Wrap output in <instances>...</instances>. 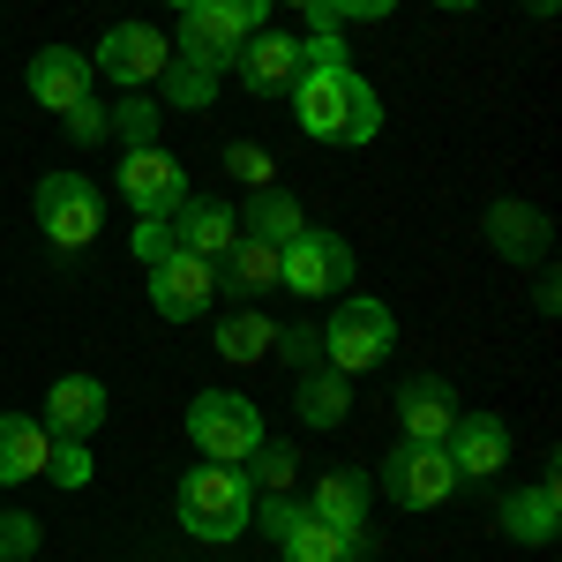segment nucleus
I'll list each match as a JSON object with an SVG mask.
<instances>
[{
  "instance_id": "obj_1",
  "label": "nucleus",
  "mask_w": 562,
  "mask_h": 562,
  "mask_svg": "<svg viewBox=\"0 0 562 562\" xmlns=\"http://www.w3.org/2000/svg\"><path fill=\"white\" fill-rule=\"evenodd\" d=\"M293 113H301V135L338 143V150H360V143L383 135V98L352 68H307L293 83Z\"/></svg>"
},
{
  "instance_id": "obj_2",
  "label": "nucleus",
  "mask_w": 562,
  "mask_h": 562,
  "mask_svg": "<svg viewBox=\"0 0 562 562\" xmlns=\"http://www.w3.org/2000/svg\"><path fill=\"white\" fill-rule=\"evenodd\" d=\"M173 503H180V525H188L195 540H217V548L240 540L248 518H256V487H248V473H240V465H211V458L180 480Z\"/></svg>"
},
{
  "instance_id": "obj_3",
  "label": "nucleus",
  "mask_w": 562,
  "mask_h": 562,
  "mask_svg": "<svg viewBox=\"0 0 562 562\" xmlns=\"http://www.w3.org/2000/svg\"><path fill=\"white\" fill-rule=\"evenodd\" d=\"M390 346H397V315H390L383 301H368V293H346L338 315L323 323V368H338V375L383 368Z\"/></svg>"
},
{
  "instance_id": "obj_4",
  "label": "nucleus",
  "mask_w": 562,
  "mask_h": 562,
  "mask_svg": "<svg viewBox=\"0 0 562 562\" xmlns=\"http://www.w3.org/2000/svg\"><path fill=\"white\" fill-rule=\"evenodd\" d=\"M188 442H195L211 465H240L262 442V413L240 390H203V397L188 405Z\"/></svg>"
},
{
  "instance_id": "obj_5",
  "label": "nucleus",
  "mask_w": 562,
  "mask_h": 562,
  "mask_svg": "<svg viewBox=\"0 0 562 562\" xmlns=\"http://www.w3.org/2000/svg\"><path fill=\"white\" fill-rule=\"evenodd\" d=\"M278 285L301 293V301H323V293L352 285V248L338 233H323V225H301V233L278 248Z\"/></svg>"
},
{
  "instance_id": "obj_6",
  "label": "nucleus",
  "mask_w": 562,
  "mask_h": 562,
  "mask_svg": "<svg viewBox=\"0 0 562 562\" xmlns=\"http://www.w3.org/2000/svg\"><path fill=\"white\" fill-rule=\"evenodd\" d=\"M38 225L53 248H90L98 240V225H105V203H98V188L83 173H45L38 180Z\"/></svg>"
},
{
  "instance_id": "obj_7",
  "label": "nucleus",
  "mask_w": 562,
  "mask_h": 562,
  "mask_svg": "<svg viewBox=\"0 0 562 562\" xmlns=\"http://www.w3.org/2000/svg\"><path fill=\"white\" fill-rule=\"evenodd\" d=\"M450 487H458V465H450L442 442H397V450H390L383 495L397 503V510H435Z\"/></svg>"
},
{
  "instance_id": "obj_8",
  "label": "nucleus",
  "mask_w": 562,
  "mask_h": 562,
  "mask_svg": "<svg viewBox=\"0 0 562 562\" xmlns=\"http://www.w3.org/2000/svg\"><path fill=\"white\" fill-rule=\"evenodd\" d=\"M166 60H173V38H158V23H113L105 38H98V76L121 90H143L166 76Z\"/></svg>"
},
{
  "instance_id": "obj_9",
  "label": "nucleus",
  "mask_w": 562,
  "mask_h": 562,
  "mask_svg": "<svg viewBox=\"0 0 562 562\" xmlns=\"http://www.w3.org/2000/svg\"><path fill=\"white\" fill-rule=\"evenodd\" d=\"M150 307H158L166 323H195V315H211V307H217V262L188 256V248L158 256V262H150Z\"/></svg>"
},
{
  "instance_id": "obj_10",
  "label": "nucleus",
  "mask_w": 562,
  "mask_h": 562,
  "mask_svg": "<svg viewBox=\"0 0 562 562\" xmlns=\"http://www.w3.org/2000/svg\"><path fill=\"white\" fill-rule=\"evenodd\" d=\"M233 76L256 90V98H293V83L307 76V53L293 31H248L233 53Z\"/></svg>"
},
{
  "instance_id": "obj_11",
  "label": "nucleus",
  "mask_w": 562,
  "mask_h": 562,
  "mask_svg": "<svg viewBox=\"0 0 562 562\" xmlns=\"http://www.w3.org/2000/svg\"><path fill=\"white\" fill-rule=\"evenodd\" d=\"M121 195L135 203V217H173L188 203V166H180L173 150L143 143V150L121 158Z\"/></svg>"
},
{
  "instance_id": "obj_12",
  "label": "nucleus",
  "mask_w": 562,
  "mask_h": 562,
  "mask_svg": "<svg viewBox=\"0 0 562 562\" xmlns=\"http://www.w3.org/2000/svg\"><path fill=\"white\" fill-rule=\"evenodd\" d=\"M240 23H233V8L225 0H195V8H180V38L173 53L180 60H195V68H211V76H225L233 68V53H240Z\"/></svg>"
},
{
  "instance_id": "obj_13",
  "label": "nucleus",
  "mask_w": 562,
  "mask_h": 562,
  "mask_svg": "<svg viewBox=\"0 0 562 562\" xmlns=\"http://www.w3.org/2000/svg\"><path fill=\"white\" fill-rule=\"evenodd\" d=\"M31 98H38L45 113H68V105H83L90 83H98V68H90V53L76 45H38V60H31Z\"/></svg>"
},
{
  "instance_id": "obj_14",
  "label": "nucleus",
  "mask_w": 562,
  "mask_h": 562,
  "mask_svg": "<svg viewBox=\"0 0 562 562\" xmlns=\"http://www.w3.org/2000/svg\"><path fill=\"white\" fill-rule=\"evenodd\" d=\"M450 465H458V480H487L510 465V428L495 420V413H458V428H450Z\"/></svg>"
},
{
  "instance_id": "obj_15",
  "label": "nucleus",
  "mask_w": 562,
  "mask_h": 562,
  "mask_svg": "<svg viewBox=\"0 0 562 562\" xmlns=\"http://www.w3.org/2000/svg\"><path fill=\"white\" fill-rule=\"evenodd\" d=\"M233 240H240V211H233V203H217V195H188V203L173 211V248H188V256L217 262Z\"/></svg>"
},
{
  "instance_id": "obj_16",
  "label": "nucleus",
  "mask_w": 562,
  "mask_h": 562,
  "mask_svg": "<svg viewBox=\"0 0 562 562\" xmlns=\"http://www.w3.org/2000/svg\"><path fill=\"white\" fill-rule=\"evenodd\" d=\"M450 428H458V390L450 383L420 375V383L397 390V435L405 442H450Z\"/></svg>"
},
{
  "instance_id": "obj_17",
  "label": "nucleus",
  "mask_w": 562,
  "mask_h": 562,
  "mask_svg": "<svg viewBox=\"0 0 562 562\" xmlns=\"http://www.w3.org/2000/svg\"><path fill=\"white\" fill-rule=\"evenodd\" d=\"M98 420H105V383L98 375H60L45 390V435H76L83 442Z\"/></svg>"
},
{
  "instance_id": "obj_18",
  "label": "nucleus",
  "mask_w": 562,
  "mask_h": 562,
  "mask_svg": "<svg viewBox=\"0 0 562 562\" xmlns=\"http://www.w3.org/2000/svg\"><path fill=\"white\" fill-rule=\"evenodd\" d=\"M278 285V248L256 240V233H240L225 256H217V293H233V301H262Z\"/></svg>"
},
{
  "instance_id": "obj_19",
  "label": "nucleus",
  "mask_w": 562,
  "mask_h": 562,
  "mask_svg": "<svg viewBox=\"0 0 562 562\" xmlns=\"http://www.w3.org/2000/svg\"><path fill=\"white\" fill-rule=\"evenodd\" d=\"M487 248L503 262H540L548 256V217L532 211V203H495L487 211Z\"/></svg>"
},
{
  "instance_id": "obj_20",
  "label": "nucleus",
  "mask_w": 562,
  "mask_h": 562,
  "mask_svg": "<svg viewBox=\"0 0 562 562\" xmlns=\"http://www.w3.org/2000/svg\"><path fill=\"white\" fill-rule=\"evenodd\" d=\"M368 495H375V487H368V473L330 465V473L315 480V503H307V510H315L323 525H338V532H360V525H368Z\"/></svg>"
},
{
  "instance_id": "obj_21",
  "label": "nucleus",
  "mask_w": 562,
  "mask_h": 562,
  "mask_svg": "<svg viewBox=\"0 0 562 562\" xmlns=\"http://www.w3.org/2000/svg\"><path fill=\"white\" fill-rule=\"evenodd\" d=\"M555 503H562L555 473H540L525 495H510V503H503V532H510V540H525V548H548V540H555Z\"/></svg>"
},
{
  "instance_id": "obj_22",
  "label": "nucleus",
  "mask_w": 562,
  "mask_h": 562,
  "mask_svg": "<svg viewBox=\"0 0 562 562\" xmlns=\"http://www.w3.org/2000/svg\"><path fill=\"white\" fill-rule=\"evenodd\" d=\"M45 458H53V435H45V420L0 413V487H15V480L45 473Z\"/></svg>"
},
{
  "instance_id": "obj_23",
  "label": "nucleus",
  "mask_w": 562,
  "mask_h": 562,
  "mask_svg": "<svg viewBox=\"0 0 562 562\" xmlns=\"http://www.w3.org/2000/svg\"><path fill=\"white\" fill-rule=\"evenodd\" d=\"M278 555L285 562H352L360 555V532H338V525H323L315 510H307V518L278 540Z\"/></svg>"
},
{
  "instance_id": "obj_24",
  "label": "nucleus",
  "mask_w": 562,
  "mask_h": 562,
  "mask_svg": "<svg viewBox=\"0 0 562 562\" xmlns=\"http://www.w3.org/2000/svg\"><path fill=\"white\" fill-rule=\"evenodd\" d=\"M293 405H301L307 428H338V420L352 413V390H346V375H338V368H307L301 390H293Z\"/></svg>"
},
{
  "instance_id": "obj_25",
  "label": "nucleus",
  "mask_w": 562,
  "mask_h": 562,
  "mask_svg": "<svg viewBox=\"0 0 562 562\" xmlns=\"http://www.w3.org/2000/svg\"><path fill=\"white\" fill-rule=\"evenodd\" d=\"M301 225H307V217H301V203H293L285 188H256L248 211H240V233H256V240H270V248H285Z\"/></svg>"
},
{
  "instance_id": "obj_26",
  "label": "nucleus",
  "mask_w": 562,
  "mask_h": 562,
  "mask_svg": "<svg viewBox=\"0 0 562 562\" xmlns=\"http://www.w3.org/2000/svg\"><path fill=\"white\" fill-rule=\"evenodd\" d=\"M270 346H278V323H270V315H256V307H240V315H225V323H217V352H225L233 368L262 360Z\"/></svg>"
},
{
  "instance_id": "obj_27",
  "label": "nucleus",
  "mask_w": 562,
  "mask_h": 562,
  "mask_svg": "<svg viewBox=\"0 0 562 562\" xmlns=\"http://www.w3.org/2000/svg\"><path fill=\"white\" fill-rule=\"evenodd\" d=\"M158 98H166V105H180V113H195V105H211V98H217V76L173 53V60H166V76H158Z\"/></svg>"
},
{
  "instance_id": "obj_28",
  "label": "nucleus",
  "mask_w": 562,
  "mask_h": 562,
  "mask_svg": "<svg viewBox=\"0 0 562 562\" xmlns=\"http://www.w3.org/2000/svg\"><path fill=\"white\" fill-rule=\"evenodd\" d=\"M293 473H301L293 442H270V435H262L256 450H248V487H262V495H285V487H293Z\"/></svg>"
},
{
  "instance_id": "obj_29",
  "label": "nucleus",
  "mask_w": 562,
  "mask_h": 562,
  "mask_svg": "<svg viewBox=\"0 0 562 562\" xmlns=\"http://www.w3.org/2000/svg\"><path fill=\"white\" fill-rule=\"evenodd\" d=\"M158 113H166V105L135 90V98H121V113H105V135H121L128 150H143V143H158Z\"/></svg>"
},
{
  "instance_id": "obj_30",
  "label": "nucleus",
  "mask_w": 562,
  "mask_h": 562,
  "mask_svg": "<svg viewBox=\"0 0 562 562\" xmlns=\"http://www.w3.org/2000/svg\"><path fill=\"white\" fill-rule=\"evenodd\" d=\"M225 173L248 180V188H278V158L262 143H225Z\"/></svg>"
},
{
  "instance_id": "obj_31",
  "label": "nucleus",
  "mask_w": 562,
  "mask_h": 562,
  "mask_svg": "<svg viewBox=\"0 0 562 562\" xmlns=\"http://www.w3.org/2000/svg\"><path fill=\"white\" fill-rule=\"evenodd\" d=\"M301 518H307V503H293V495H262V503H256V518H248V525H256L262 540L278 548V540H285V532H293Z\"/></svg>"
},
{
  "instance_id": "obj_32",
  "label": "nucleus",
  "mask_w": 562,
  "mask_h": 562,
  "mask_svg": "<svg viewBox=\"0 0 562 562\" xmlns=\"http://www.w3.org/2000/svg\"><path fill=\"white\" fill-rule=\"evenodd\" d=\"M45 480H60V487H83L90 480V450L76 435H53V458H45Z\"/></svg>"
},
{
  "instance_id": "obj_33",
  "label": "nucleus",
  "mask_w": 562,
  "mask_h": 562,
  "mask_svg": "<svg viewBox=\"0 0 562 562\" xmlns=\"http://www.w3.org/2000/svg\"><path fill=\"white\" fill-rule=\"evenodd\" d=\"M278 360H285V368H315V360H323V330H315V323H285V330H278Z\"/></svg>"
},
{
  "instance_id": "obj_34",
  "label": "nucleus",
  "mask_w": 562,
  "mask_h": 562,
  "mask_svg": "<svg viewBox=\"0 0 562 562\" xmlns=\"http://www.w3.org/2000/svg\"><path fill=\"white\" fill-rule=\"evenodd\" d=\"M23 555H38V518L8 510V518H0V562H23Z\"/></svg>"
},
{
  "instance_id": "obj_35",
  "label": "nucleus",
  "mask_w": 562,
  "mask_h": 562,
  "mask_svg": "<svg viewBox=\"0 0 562 562\" xmlns=\"http://www.w3.org/2000/svg\"><path fill=\"white\" fill-rule=\"evenodd\" d=\"M301 53H307V68H352V60H346V38H338V31H307Z\"/></svg>"
},
{
  "instance_id": "obj_36",
  "label": "nucleus",
  "mask_w": 562,
  "mask_h": 562,
  "mask_svg": "<svg viewBox=\"0 0 562 562\" xmlns=\"http://www.w3.org/2000/svg\"><path fill=\"white\" fill-rule=\"evenodd\" d=\"M135 256L143 262L173 256V217H143V225H135Z\"/></svg>"
},
{
  "instance_id": "obj_37",
  "label": "nucleus",
  "mask_w": 562,
  "mask_h": 562,
  "mask_svg": "<svg viewBox=\"0 0 562 562\" xmlns=\"http://www.w3.org/2000/svg\"><path fill=\"white\" fill-rule=\"evenodd\" d=\"M60 121H68V143H105V105H68V113H60Z\"/></svg>"
},
{
  "instance_id": "obj_38",
  "label": "nucleus",
  "mask_w": 562,
  "mask_h": 562,
  "mask_svg": "<svg viewBox=\"0 0 562 562\" xmlns=\"http://www.w3.org/2000/svg\"><path fill=\"white\" fill-rule=\"evenodd\" d=\"M330 8H338V23H383L397 0H330Z\"/></svg>"
},
{
  "instance_id": "obj_39",
  "label": "nucleus",
  "mask_w": 562,
  "mask_h": 562,
  "mask_svg": "<svg viewBox=\"0 0 562 562\" xmlns=\"http://www.w3.org/2000/svg\"><path fill=\"white\" fill-rule=\"evenodd\" d=\"M225 8H233L240 31H270V8H278V0H225Z\"/></svg>"
},
{
  "instance_id": "obj_40",
  "label": "nucleus",
  "mask_w": 562,
  "mask_h": 562,
  "mask_svg": "<svg viewBox=\"0 0 562 562\" xmlns=\"http://www.w3.org/2000/svg\"><path fill=\"white\" fill-rule=\"evenodd\" d=\"M525 8H532V15H555V8H562V0H525Z\"/></svg>"
},
{
  "instance_id": "obj_41",
  "label": "nucleus",
  "mask_w": 562,
  "mask_h": 562,
  "mask_svg": "<svg viewBox=\"0 0 562 562\" xmlns=\"http://www.w3.org/2000/svg\"><path fill=\"white\" fill-rule=\"evenodd\" d=\"M435 8H480V0H435Z\"/></svg>"
},
{
  "instance_id": "obj_42",
  "label": "nucleus",
  "mask_w": 562,
  "mask_h": 562,
  "mask_svg": "<svg viewBox=\"0 0 562 562\" xmlns=\"http://www.w3.org/2000/svg\"><path fill=\"white\" fill-rule=\"evenodd\" d=\"M285 8H301V15H307V8H315V0H285Z\"/></svg>"
},
{
  "instance_id": "obj_43",
  "label": "nucleus",
  "mask_w": 562,
  "mask_h": 562,
  "mask_svg": "<svg viewBox=\"0 0 562 562\" xmlns=\"http://www.w3.org/2000/svg\"><path fill=\"white\" fill-rule=\"evenodd\" d=\"M173 8H195V0H173Z\"/></svg>"
}]
</instances>
